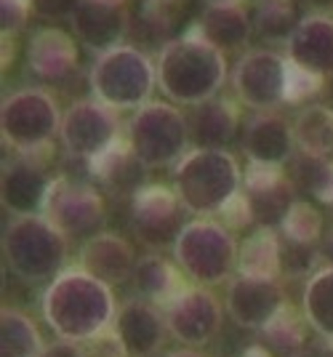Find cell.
<instances>
[{"mask_svg":"<svg viewBox=\"0 0 333 357\" xmlns=\"http://www.w3.org/2000/svg\"><path fill=\"white\" fill-rule=\"evenodd\" d=\"M40 314L56 339L83 344L115 323L118 301L112 288L80 267H67L46 283Z\"/></svg>","mask_w":333,"mask_h":357,"instance_id":"obj_1","label":"cell"},{"mask_svg":"<svg viewBox=\"0 0 333 357\" xmlns=\"http://www.w3.org/2000/svg\"><path fill=\"white\" fill-rule=\"evenodd\" d=\"M157 89L171 105L195 107L219 96L227 83L224 51L208 43L195 27L163 43L157 59Z\"/></svg>","mask_w":333,"mask_h":357,"instance_id":"obj_2","label":"cell"},{"mask_svg":"<svg viewBox=\"0 0 333 357\" xmlns=\"http://www.w3.org/2000/svg\"><path fill=\"white\" fill-rule=\"evenodd\" d=\"M171 187L187 213L211 216L242 192V168L227 149L192 147L173 165Z\"/></svg>","mask_w":333,"mask_h":357,"instance_id":"obj_3","label":"cell"},{"mask_svg":"<svg viewBox=\"0 0 333 357\" xmlns=\"http://www.w3.org/2000/svg\"><path fill=\"white\" fill-rule=\"evenodd\" d=\"M70 238L38 216H14L3 229V261L6 269L24 283H51L67 269Z\"/></svg>","mask_w":333,"mask_h":357,"instance_id":"obj_4","label":"cell"},{"mask_svg":"<svg viewBox=\"0 0 333 357\" xmlns=\"http://www.w3.org/2000/svg\"><path fill=\"white\" fill-rule=\"evenodd\" d=\"M91 96L115 112H134L152 102L157 89V70L147 51L123 43L107 54H99L88 73Z\"/></svg>","mask_w":333,"mask_h":357,"instance_id":"obj_5","label":"cell"},{"mask_svg":"<svg viewBox=\"0 0 333 357\" xmlns=\"http://www.w3.org/2000/svg\"><path fill=\"white\" fill-rule=\"evenodd\" d=\"M238 248L240 243L235 240L232 229L222 222L197 216L182 227L171 253L192 283L213 288L229 283L232 272H238Z\"/></svg>","mask_w":333,"mask_h":357,"instance_id":"obj_6","label":"cell"},{"mask_svg":"<svg viewBox=\"0 0 333 357\" xmlns=\"http://www.w3.org/2000/svg\"><path fill=\"white\" fill-rule=\"evenodd\" d=\"M125 144L147 168H173L189 152V120L171 102H147L125 123Z\"/></svg>","mask_w":333,"mask_h":357,"instance_id":"obj_7","label":"cell"},{"mask_svg":"<svg viewBox=\"0 0 333 357\" xmlns=\"http://www.w3.org/2000/svg\"><path fill=\"white\" fill-rule=\"evenodd\" d=\"M56 99L43 89H19L0 105V136L19 155H40L59 136Z\"/></svg>","mask_w":333,"mask_h":357,"instance_id":"obj_8","label":"cell"},{"mask_svg":"<svg viewBox=\"0 0 333 357\" xmlns=\"http://www.w3.org/2000/svg\"><path fill=\"white\" fill-rule=\"evenodd\" d=\"M123 128L125 126H121L118 112L91 96L67 107V112L61 115L59 139L67 155L91 163L123 142Z\"/></svg>","mask_w":333,"mask_h":357,"instance_id":"obj_9","label":"cell"},{"mask_svg":"<svg viewBox=\"0 0 333 357\" xmlns=\"http://www.w3.org/2000/svg\"><path fill=\"white\" fill-rule=\"evenodd\" d=\"M291 61L272 48L245 51L232 70V91L242 107L256 112H270L286 105Z\"/></svg>","mask_w":333,"mask_h":357,"instance_id":"obj_10","label":"cell"},{"mask_svg":"<svg viewBox=\"0 0 333 357\" xmlns=\"http://www.w3.org/2000/svg\"><path fill=\"white\" fill-rule=\"evenodd\" d=\"M168 336L182 347H208L224 326V307L206 285H184L163 307Z\"/></svg>","mask_w":333,"mask_h":357,"instance_id":"obj_11","label":"cell"},{"mask_svg":"<svg viewBox=\"0 0 333 357\" xmlns=\"http://www.w3.org/2000/svg\"><path fill=\"white\" fill-rule=\"evenodd\" d=\"M43 216L61 229L67 238L96 235L107 222V206L102 192L80 178H54Z\"/></svg>","mask_w":333,"mask_h":357,"instance_id":"obj_12","label":"cell"},{"mask_svg":"<svg viewBox=\"0 0 333 357\" xmlns=\"http://www.w3.org/2000/svg\"><path fill=\"white\" fill-rule=\"evenodd\" d=\"M182 216V200L168 184H144L131 197V229L147 248L157 251L173 245L187 224Z\"/></svg>","mask_w":333,"mask_h":357,"instance_id":"obj_13","label":"cell"},{"mask_svg":"<svg viewBox=\"0 0 333 357\" xmlns=\"http://www.w3.org/2000/svg\"><path fill=\"white\" fill-rule=\"evenodd\" d=\"M286 304V288L280 278H229L224 307L235 326L261 331Z\"/></svg>","mask_w":333,"mask_h":357,"instance_id":"obj_14","label":"cell"},{"mask_svg":"<svg viewBox=\"0 0 333 357\" xmlns=\"http://www.w3.org/2000/svg\"><path fill=\"white\" fill-rule=\"evenodd\" d=\"M242 195L251 206L254 224L256 227H272L280 229V224L286 219L291 206L299 200L296 187L288 178L286 168H274V165H258L248 163L242 174Z\"/></svg>","mask_w":333,"mask_h":357,"instance_id":"obj_15","label":"cell"},{"mask_svg":"<svg viewBox=\"0 0 333 357\" xmlns=\"http://www.w3.org/2000/svg\"><path fill=\"white\" fill-rule=\"evenodd\" d=\"M54 178L35 160V155H19L3 165L0 176V203L11 216H38L46 208Z\"/></svg>","mask_w":333,"mask_h":357,"instance_id":"obj_16","label":"cell"},{"mask_svg":"<svg viewBox=\"0 0 333 357\" xmlns=\"http://www.w3.org/2000/svg\"><path fill=\"white\" fill-rule=\"evenodd\" d=\"M286 59L304 73L323 80L333 77V16L325 11H309L299 19L296 30L286 43Z\"/></svg>","mask_w":333,"mask_h":357,"instance_id":"obj_17","label":"cell"},{"mask_svg":"<svg viewBox=\"0 0 333 357\" xmlns=\"http://www.w3.org/2000/svg\"><path fill=\"white\" fill-rule=\"evenodd\" d=\"M112 328L118 331V339L128 357H155L168 336L163 307L137 296L118 307Z\"/></svg>","mask_w":333,"mask_h":357,"instance_id":"obj_18","label":"cell"},{"mask_svg":"<svg viewBox=\"0 0 333 357\" xmlns=\"http://www.w3.org/2000/svg\"><path fill=\"white\" fill-rule=\"evenodd\" d=\"M77 43H83L96 56L123 45L125 35L131 32V16L125 6H109L96 0H80L75 14L70 19Z\"/></svg>","mask_w":333,"mask_h":357,"instance_id":"obj_19","label":"cell"},{"mask_svg":"<svg viewBox=\"0 0 333 357\" xmlns=\"http://www.w3.org/2000/svg\"><path fill=\"white\" fill-rule=\"evenodd\" d=\"M242 152H245L248 163L286 168L288 160L296 152L293 123H288L283 115H277L272 109L270 112H256L245 123Z\"/></svg>","mask_w":333,"mask_h":357,"instance_id":"obj_20","label":"cell"},{"mask_svg":"<svg viewBox=\"0 0 333 357\" xmlns=\"http://www.w3.org/2000/svg\"><path fill=\"white\" fill-rule=\"evenodd\" d=\"M77 267L86 269L96 280L107 283L109 288L128 283L131 272L137 267L134 245L115 232H96L80 245Z\"/></svg>","mask_w":333,"mask_h":357,"instance_id":"obj_21","label":"cell"},{"mask_svg":"<svg viewBox=\"0 0 333 357\" xmlns=\"http://www.w3.org/2000/svg\"><path fill=\"white\" fill-rule=\"evenodd\" d=\"M77 38L59 27H40L27 45V67L43 83H61L77 70Z\"/></svg>","mask_w":333,"mask_h":357,"instance_id":"obj_22","label":"cell"},{"mask_svg":"<svg viewBox=\"0 0 333 357\" xmlns=\"http://www.w3.org/2000/svg\"><path fill=\"white\" fill-rule=\"evenodd\" d=\"M187 120H189L192 147L227 149L240 128V109L232 99L213 96L208 102L192 107V115Z\"/></svg>","mask_w":333,"mask_h":357,"instance_id":"obj_23","label":"cell"},{"mask_svg":"<svg viewBox=\"0 0 333 357\" xmlns=\"http://www.w3.org/2000/svg\"><path fill=\"white\" fill-rule=\"evenodd\" d=\"M192 27L219 51L229 54V51H240L248 43L254 22L240 3H229V6H206V11Z\"/></svg>","mask_w":333,"mask_h":357,"instance_id":"obj_24","label":"cell"},{"mask_svg":"<svg viewBox=\"0 0 333 357\" xmlns=\"http://www.w3.org/2000/svg\"><path fill=\"white\" fill-rule=\"evenodd\" d=\"M128 283H131L134 296L152 301L157 307H166L184 288L179 264H171L160 253H147V256L137 259V267L131 272Z\"/></svg>","mask_w":333,"mask_h":357,"instance_id":"obj_25","label":"cell"},{"mask_svg":"<svg viewBox=\"0 0 333 357\" xmlns=\"http://www.w3.org/2000/svg\"><path fill=\"white\" fill-rule=\"evenodd\" d=\"M88 171H91L93 178H99L115 195H131L134 197L144 187V174L150 168L144 163H139L134 158V152L125 144V139H123L112 149H107L104 155L91 160Z\"/></svg>","mask_w":333,"mask_h":357,"instance_id":"obj_26","label":"cell"},{"mask_svg":"<svg viewBox=\"0 0 333 357\" xmlns=\"http://www.w3.org/2000/svg\"><path fill=\"white\" fill-rule=\"evenodd\" d=\"M238 275L245 278H280V232L272 227H256L238 248Z\"/></svg>","mask_w":333,"mask_h":357,"instance_id":"obj_27","label":"cell"},{"mask_svg":"<svg viewBox=\"0 0 333 357\" xmlns=\"http://www.w3.org/2000/svg\"><path fill=\"white\" fill-rule=\"evenodd\" d=\"M288 178L293 181L296 192H307L320 203H333V160L328 155H309L293 152L286 165Z\"/></svg>","mask_w":333,"mask_h":357,"instance_id":"obj_28","label":"cell"},{"mask_svg":"<svg viewBox=\"0 0 333 357\" xmlns=\"http://www.w3.org/2000/svg\"><path fill=\"white\" fill-rule=\"evenodd\" d=\"M46 352L43 336L27 312L3 307L0 310V357H40Z\"/></svg>","mask_w":333,"mask_h":357,"instance_id":"obj_29","label":"cell"},{"mask_svg":"<svg viewBox=\"0 0 333 357\" xmlns=\"http://www.w3.org/2000/svg\"><path fill=\"white\" fill-rule=\"evenodd\" d=\"M302 312L318 336L333 339V267H320L307 278Z\"/></svg>","mask_w":333,"mask_h":357,"instance_id":"obj_30","label":"cell"},{"mask_svg":"<svg viewBox=\"0 0 333 357\" xmlns=\"http://www.w3.org/2000/svg\"><path fill=\"white\" fill-rule=\"evenodd\" d=\"M293 142L299 152L333 155V107L307 105L293 118Z\"/></svg>","mask_w":333,"mask_h":357,"instance_id":"obj_31","label":"cell"},{"mask_svg":"<svg viewBox=\"0 0 333 357\" xmlns=\"http://www.w3.org/2000/svg\"><path fill=\"white\" fill-rule=\"evenodd\" d=\"M299 11L293 0H256L254 3V32L267 43H286L299 24Z\"/></svg>","mask_w":333,"mask_h":357,"instance_id":"obj_32","label":"cell"},{"mask_svg":"<svg viewBox=\"0 0 333 357\" xmlns=\"http://www.w3.org/2000/svg\"><path fill=\"white\" fill-rule=\"evenodd\" d=\"M307 328H309V323H307L304 312H299L296 307L286 304L267 326L261 328V336H264V342L270 344V347L293 355L307 342Z\"/></svg>","mask_w":333,"mask_h":357,"instance_id":"obj_33","label":"cell"},{"mask_svg":"<svg viewBox=\"0 0 333 357\" xmlns=\"http://www.w3.org/2000/svg\"><path fill=\"white\" fill-rule=\"evenodd\" d=\"M277 232L283 238L293 240V243L320 245V240H323V213L315 206H309L307 200H296L286 213Z\"/></svg>","mask_w":333,"mask_h":357,"instance_id":"obj_34","label":"cell"},{"mask_svg":"<svg viewBox=\"0 0 333 357\" xmlns=\"http://www.w3.org/2000/svg\"><path fill=\"white\" fill-rule=\"evenodd\" d=\"M280 261L288 278H309L320 261V245L293 243L280 235Z\"/></svg>","mask_w":333,"mask_h":357,"instance_id":"obj_35","label":"cell"},{"mask_svg":"<svg viewBox=\"0 0 333 357\" xmlns=\"http://www.w3.org/2000/svg\"><path fill=\"white\" fill-rule=\"evenodd\" d=\"M320 91H323V77L304 73V70H299V67L291 64L286 102H291V105H302V102H307L309 96H315V93H320Z\"/></svg>","mask_w":333,"mask_h":357,"instance_id":"obj_36","label":"cell"},{"mask_svg":"<svg viewBox=\"0 0 333 357\" xmlns=\"http://www.w3.org/2000/svg\"><path fill=\"white\" fill-rule=\"evenodd\" d=\"M32 14V0H0V32L3 38H14L24 30Z\"/></svg>","mask_w":333,"mask_h":357,"instance_id":"obj_37","label":"cell"},{"mask_svg":"<svg viewBox=\"0 0 333 357\" xmlns=\"http://www.w3.org/2000/svg\"><path fill=\"white\" fill-rule=\"evenodd\" d=\"M80 347H83L86 357H128L125 349H123L121 339H118V331L112 326L102 331V333L91 336V339H86Z\"/></svg>","mask_w":333,"mask_h":357,"instance_id":"obj_38","label":"cell"},{"mask_svg":"<svg viewBox=\"0 0 333 357\" xmlns=\"http://www.w3.org/2000/svg\"><path fill=\"white\" fill-rule=\"evenodd\" d=\"M77 3L80 0H32V14L48 19V22H61V19H72Z\"/></svg>","mask_w":333,"mask_h":357,"instance_id":"obj_39","label":"cell"},{"mask_svg":"<svg viewBox=\"0 0 333 357\" xmlns=\"http://www.w3.org/2000/svg\"><path fill=\"white\" fill-rule=\"evenodd\" d=\"M222 216H224V227L227 229H242V227L254 224V213H251V206H248V200H245L242 192L229 200L224 211H222Z\"/></svg>","mask_w":333,"mask_h":357,"instance_id":"obj_40","label":"cell"},{"mask_svg":"<svg viewBox=\"0 0 333 357\" xmlns=\"http://www.w3.org/2000/svg\"><path fill=\"white\" fill-rule=\"evenodd\" d=\"M293 357H333V339H328V336L307 339V342L293 352Z\"/></svg>","mask_w":333,"mask_h":357,"instance_id":"obj_41","label":"cell"},{"mask_svg":"<svg viewBox=\"0 0 333 357\" xmlns=\"http://www.w3.org/2000/svg\"><path fill=\"white\" fill-rule=\"evenodd\" d=\"M40 357H86L83 347L77 342H67V339H59L54 344H46V352Z\"/></svg>","mask_w":333,"mask_h":357,"instance_id":"obj_42","label":"cell"},{"mask_svg":"<svg viewBox=\"0 0 333 357\" xmlns=\"http://www.w3.org/2000/svg\"><path fill=\"white\" fill-rule=\"evenodd\" d=\"M320 259L325 261V267H333V229L320 240Z\"/></svg>","mask_w":333,"mask_h":357,"instance_id":"obj_43","label":"cell"},{"mask_svg":"<svg viewBox=\"0 0 333 357\" xmlns=\"http://www.w3.org/2000/svg\"><path fill=\"white\" fill-rule=\"evenodd\" d=\"M240 357H274V355L264 347V344H254V347H248Z\"/></svg>","mask_w":333,"mask_h":357,"instance_id":"obj_44","label":"cell"},{"mask_svg":"<svg viewBox=\"0 0 333 357\" xmlns=\"http://www.w3.org/2000/svg\"><path fill=\"white\" fill-rule=\"evenodd\" d=\"M166 357H206V355H200V352H195L192 347H184V349H176V352H168Z\"/></svg>","mask_w":333,"mask_h":357,"instance_id":"obj_45","label":"cell"},{"mask_svg":"<svg viewBox=\"0 0 333 357\" xmlns=\"http://www.w3.org/2000/svg\"><path fill=\"white\" fill-rule=\"evenodd\" d=\"M229 3H240V0H206V6H229Z\"/></svg>","mask_w":333,"mask_h":357,"instance_id":"obj_46","label":"cell"},{"mask_svg":"<svg viewBox=\"0 0 333 357\" xmlns=\"http://www.w3.org/2000/svg\"><path fill=\"white\" fill-rule=\"evenodd\" d=\"M96 3H109V6H125L128 0H96Z\"/></svg>","mask_w":333,"mask_h":357,"instance_id":"obj_47","label":"cell"},{"mask_svg":"<svg viewBox=\"0 0 333 357\" xmlns=\"http://www.w3.org/2000/svg\"><path fill=\"white\" fill-rule=\"evenodd\" d=\"M147 3H163V0H147Z\"/></svg>","mask_w":333,"mask_h":357,"instance_id":"obj_48","label":"cell"},{"mask_svg":"<svg viewBox=\"0 0 333 357\" xmlns=\"http://www.w3.org/2000/svg\"><path fill=\"white\" fill-rule=\"evenodd\" d=\"M331 208H333V203H331Z\"/></svg>","mask_w":333,"mask_h":357,"instance_id":"obj_49","label":"cell"}]
</instances>
